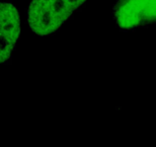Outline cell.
<instances>
[{
  "label": "cell",
  "mask_w": 156,
  "mask_h": 147,
  "mask_svg": "<svg viewBox=\"0 0 156 147\" xmlns=\"http://www.w3.org/2000/svg\"><path fill=\"white\" fill-rule=\"evenodd\" d=\"M114 19L128 30L156 21V0H119L114 6Z\"/></svg>",
  "instance_id": "7a4b0ae2"
},
{
  "label": "cell",
  "mask_w": 156,
  "mask_h": 147,
  "mask_svg": "<svg viewBox=\"0 0 156 147\" xmlns=\"http://www.w3.org/2000/svg\"><path fill=\"white\" fill-rule=\"evenodd\" d=\"M20 32V19L16 7L10 2L1 3L0 16V62L9 61Z\"/></svg>",
  "instance_id": "3957f363"
},
{
  "label": "cell",
  "mask_w": 156,
  "mask_h": 147,
  "mask_svg": "<svg viewBox=\"0 0 156 147\" xmlns=\"http://www.w3.org/2000/svg\"><path fill=\"white\" fill-rule=\"evenodd\" d=\"M86 0H32L27 23L41 36L56 32Z\"/></svg>",
  "instance_id": "6da1fadb"
}]
</instances>
